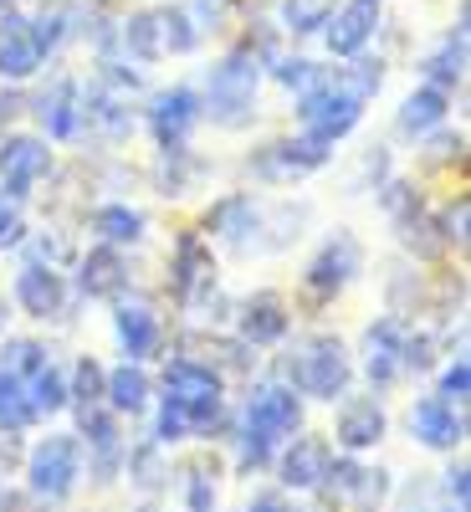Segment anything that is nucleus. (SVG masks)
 <instances>
[{"label":"nucleus","mask_w":471,"mask_h":512,"mask_svg":"<svg viewBox=\"0 0 471 512\" xmlns=\"http://www.w3.org/2000/svg\"><path fill=\"white\" fill-rule=\"evenodd\" d=\"M11 6H21V0H0V11H11Z\"/></svg>","instance_id":"56"},{"label":"nucleus","mask_w":471,"mask_h":512,"mask_svg":"<svg viewBox=\"0 0 471 512\" xmlns=\"http://www.w3.org/2000/svg\"><path fill=\"white\" fill-rule=\"evenodd\" d=\"M466 210H471V200L466 195H456L441 216H436V231H441V241H446V251L456 246V251H466Z\"/></svg>","instance_id":"51"},{"label":"nucleus","mask_w":471,"mask_h":512,"mask_svg":"<svg viewBox=\"0 0 471 512\" xmlns=\"http://www.w3.org/2000/svg\"><path fill=\"white\" fill-rule=\"evenodd\" d=\"M21 390H26V410H31V425H47L57 415H67V369L57 359H47L41 369H31L21 379Z\"/></svg>","instance_id":"33"},{"label":"nucleus","mask_w":471,"mask_h":512,"mask_svg":"<svg viewBox=\"0 0 471 512\" xmlns=\"http://www.w3.org/2000/svg\"><path fill=\"white\" fill-rule=\"evenodd\" d=\"M26 26H31V41L36 52L57 62L72 41H77V26H82V0H36L26 11Z\"/></svg>","instance_id":"28"},{"label":"nucleus","mask_w":471,"mask_h":512,"mask_svg":"<svg viewBox=\"0 0 471 512\" xmlns=\"http://www.w3.org/2000/svg\"><path fill=\"white\" fill-rule=\"evenodd\" d=\"M328 466H333V441H328V431H308V425L297 436H287L272 456L277 487L292 497H313L328 477Z\"/></svg>","instance_id":"20"},{"label":"nucleus","mask_w":471,"mask_h":512,"mask_svg":"<svg viewBox=\"0 0 471 512\" xmlns=\"http://www.w3.org/2000/svg\"><path fill=\"white\" fill-rule=\"evenodd\" d=\"M364 6H384V0H364Z\"/></svg>","instance_id":"57"},{"label":"nucleus","mask_w":471,"mask_h":512,"mask_svg":"<svg viewBox=\"0 0 471 512\" xmlns=\"http://www.w3.org/2000/svg\"><path fill=\"white\" fill-rule=\"evenodd\" d=\"M262 226H267V205L256 200L251 190H231V195H221L216 205L205 210L200 236L210 246H226V251L246 256L251 246H262V236H267Z\"/></svg>","instance_id":"19"},{"label":"nucleus","mask_w":471,"mask_h":512,"mask_svg":"<svg viewBox=\"0 0 471 512\" xmlns=\"http://www.w3.org/2000/svg\"><path fill=\"white\" fill-rule=\"evenodd\" d=\"M6 323H11V303L0 297V333H6Z\"/></svg>","instance_id":"54"},{"label":"nucleus","mask_w":471,"mask_h":512,"mask_svg":"<svg viewBox=\"0 0 471 512\" xmlns=\"http://www.w3.org/2000/svg\"><path fill=\"white\" fill-rule=\"evenodd\" d=\"M395 241L415 256L420 267H431V262H441V256H446V241H441V231H436V210H420V216L400 221V226H395Z\"/></svg>","instance_id":"37"},{"label":"nucleus","mask_w":471,"mask_h":512,"mask_svg":"<svg viewBox=\"0 0 471 512\" xmlns=\"http://www.w3.org/2000/svg\"><path fill=\"white\" fill-rule=\"evenodd\" d=\"M139 123L149 128V139L159 154H175V149H190L195 128L205 123V108H200V88L195 82H175V88H159L144 98V113Z\"/></svg>","instance_id":"11"},{"label":"nucleus","mask_w":471,"mask_h":512,"mask_svg":"<svg viewBox=\"0 0 471 512\" xmlns=\"http://www.w3.org/2000/svg\"><path fill=\"white\" fill-rule=\"evenodd\" d=\"M318 497H328L333 507H349V512H379L384 502L395 497V472L369 466L364 456L333 451V466H328V477H323Z\"/></svg>","instance_id":"13"},{"label":"nucleus","mask_w":471,"mask_h":512,"mask_svg":"<svg viewBox=\"0 0 471 512\" xmlns=\"http://www.w3.org/2000/svg\"><path fill=\"white\" fill-rule=\"evenodd\" d=\"M82 123H88V139L123 144L139 128V108H134V98L108 93L103 82H82Z\"/></svg>","instance_id":"25"},{"label":"nucleus","mask_w":471,"mask_h":512,"mask_svg":"<svg viewBox=\"0 0 471 512\" xmlns=\"http://www.w3.org/2000/svg\"><path fill=\"white\" fill-rule=\"evenodd\" d=\"M180 492H185V512H216L221 507L216 461H185L180 466Z\"/></svg>","instance_id":"40"},{"label":"nucleus","mask_w":471,"mask_h":512,"mask_svg":"<svg viewBox=\"0 0 471 512\" xmlns=\"http://www.w3.org/2000/svg\"><path fill=\"white\" fill-rule=\"evenodd\" d=\"M405 338H410V318H400V313H379L364 328L354 369L364 374V384L374 395H390L405 384Z\"/></svg>","instance_id":"10"},{"label":"nucleus","mask_w":471,"mask_h":512,"mask_svg":"<svg viewBox=\"0 0 471 512\" xmlns=\"http://www.w3.org/2000/svg\"><path fill=\"white\" fill-rule=\"evenodd\" d=\"M103 379H108V364L98 354H77V364L67 369V410H88V405H103Z\"/></svg>","instance_id":"41"},{"label":"nucleus","mask_w":471,"mask_h":512,"mask_svg":"<svg viewBox=\"0 0 471 512\" xmlns=\"http://www.w3.org/2000/svg\"><path fill=\"white\" fill-rule=\"evenodd\" d=\"M272 456H277V441L246 431V425H236V436H231V466H236L241 477H251V472H272Z\"/></svg>","instance_id":"43"},{"label":"nucleus","mask_w":471,"mask_h":512,"mask_svg":"<svg viewBox=\"0 0 471 512\" xmlns=\"http://www.w3.org/2000/svg\"><path fill=\"white\" fill-rule=\"evenodd\" d=\"M379 210H384V221H390V226L420 216V210H431V205H425V185L415 175H390L379 185Z\"/></svg>","instance_id":"38"},{"label":"nucleus","mask_w":471,"mask_h":512,"mask_svg":"<svg viewBox=\"0 0 471 512\" xmlns=\"http://www.w3.org/2000/svg\"><path fill=\"white\" fill-rule=\"evenodd\" d=\"M333 6L338 0H277V26L282 36H318Z\"/></svg>","instance_id":"42"},{"label":"nucleus","mask_w":471,"mask_h":512,"mask_svg":"<svg viewBox=\"0 0 471 512\" xmlns=\"http://www.w3.org/2000/svg\"><path fill=\"white\" fill-rule=\"evenodd\" d=\"M21 482H26L36 507L72 502V492L82 487V441H77V431L36 436L26 446V461H21Z\"/></svg>","instance_id":"6"},{"label":"nucleus","mask_w":471,"mask_h":512,"mask_svg":"<svg viewBox=\"0 0 471 512\" xmlns=\"http://www.w3.org/2000/svg\"><path fill=\"white\" fill-rule=\"evenodd\" d=\"M292 303L277 292V287H262V292H251L246 303L236 308V338L251 349H282L287 338H292Z\"/></svg>","instance_id":"23"},{"label":"nucleus","mask_w":471,"mask_h":512,"mask_svg":"<svg viewBox=\"0 0 471 512\" xmlns=\"http://www.w3.org/2000/svg\"><path fill=\"white\" fill-rule=\"evenodd\" d=\"M21 256L26 262H41V267H67L72 262V241L62 231H26Z\"/></svg>","instance_id":"46"},{"label":"nucleus","mask_w":471,"mask_h":512,"mask_svg":"<svg viewBox=\"0 0 471 512\" xmlns=\"http://www.w3.org/2000/svg\"><path fill=\"white\" fill-rule=\"evenodd\" d=\"M72 282L62 267H41V262H21L11 277V308L31 323H67L72 318Z\"/></svg>","instance_id":"18"},{"label":"nucleus","mask_w":471,"mask_h":512,"mask_svg":"<svg viewBox=\"0 0 471 512\" xmlns=\"http://www.w3.org/2000/svg\"><path fill=\"white\" fill-rule=\"evenodd\" d=\"M333 451H349V456H369L379 451L384 441H390V405H384V395H344L333 400V431H328Z\"/></svg>","instance_id":"17"},{"label":"nucleus","mask_w":471,"mask_h":512,"mask_svg":"<svg viewBox=\"0 0 471 512\" xmlns=\"http://www.w3.org/2000/svg\"><path fill=\"white\" fill-rule=\"evenodd\" d=\"M26 113L36 118V134L52 139L57 149L88 139V123H82V77H72V72H57L47 88H36L26 98Z\"/></svg>","instance_id":"16"},{"label":"nucleus","mask_w":471,"mask_h":512,"mask_svg":"<svg viewBox=\"0 0 471 512\" xmlns=\"http://www.w3.org/2000/svg\"><path fill=\"white\" fill-rule=\"evenodd\" d=\"M149 231H154L149 226V210L128 205V200H103V205L88 210V236L93 241H108L118 251H139L149 241Z\"/></svg>","instance_id":"30"},{"label":"nucleus","mask_w":471,"mask_h":512,"mask_svg":"<svg viewBox=\"0 0 471 512\" xmlns=\"http://www.w3.org/2000/svg\"><path fill=\"white\" fill-rule=\"evenodd\" d=\"M216 292H221V256L200 236V226H190L169 246V297H175L180 313L205 318L210 303H216Z\"/></svg>","instance_id":"7"},{"label":"nucleus","mask_w":471,"mask_h":512,"mask_svg":"<svg viewBox=\"0 0 471 512\" xmlns=\"http://www.w3.org/2000/svg\"><path fill=\"white\" fill-rule=\"evenodd\" d=\"M323 62H313V57H303V52H277L272 62H267V77L277 82V88H287L292 98H303L308 88H318L323 82Z\"/></svg>","instance_id":"39"},{"label":"nucleus","mask_w":471,"mask_h":512,"mask_svg":"<svg viewBox=\"0 0 471 512\" xmlns=\"http://www.w3.org/2000/svg\"><path fill=\"white\" fill-rule=\"evenodd\" d=\"M57 175V144L41 139L36 128H11L0 134V190L31 200L41 185Z\"/></svg>","instance_id":"12"},{"label":"nucleus","mask_w":471,"mask_h":512,"mask_svg":"<svg viewBox=\"0 0 471 512\" xmlns=\"http://www.w3.org/2000/svg\"><path fill=\"white\" fill-rule=\"evenodd\" d=\"M41 67H47V57H41L36 41H31L26 6L0 11V82H16V88H26Z\"/></svg>","instance_id":"26"},{"label":"nucleus","mask_w":471,"mask_h":512,"mask_svg":"<svg viewBox=\"0 0 471 512\" xmlns=\"http://www.w3.org/2000/svg\"><path fill=\"white\" fill-rule=\"evenodd\" d=\"M118 57L134 67H159L164 62V36H159V6H134L118 16Z\"/></svg>","instance_id":"32"},{"label":"nucleus","mask_w":471,"mask_h":512,"mask_svg":"<svg viewBox=\"0 0 471 512\" xmlns=\"http://www.w3.org/2000/svg\"><path fill=\"white\" fill-rule=\"evenodd\" d=\"M333 164V149L308 139V134H277V139H262L251 154H246V175L267 190H292Z\"/></svg>","instance_id":"8"},{"label":"nucleus","mask_w":471,"mask_h":512,"mask_svg":"<svg viewBox=\"0 0 471 512\" xmlns=\"http://www.w3.org/2000/svg\"><path fill=\"white\" fill-rule=\"evenodd\" d=\"M466 62H471V31L451 26L431 52L415 57V77L431 82V88H441V93H461L466 88Z\"/></svg>","instance_id":"27"},{"label":"nucleus","mask_w":471,"mask_h":512,"mask_svg":"<svg viewBox=\"0 0 471 512\" xmlns=\"http://www.w3.org/2000/svg\"><path fill=\"white\" fill-rule=\"evenodd\" d=\"M72 415H77V441H82V477H93L98 487H113L123 477V456H128L123 415H113L108 405H88Z\"/></svg>","instance_id":"15"},{"label":"nucleus","mask_w":471,"mask_h":512,"mask_svg":"<svg viewBox=\"0 0 471 512\" xmlns=\"http://www.w3.org/2000/svg\"><path fill=\"white\" fill-rule=\"evenodd\" d=\"M108 308H113V338H118L123 359H134V364L164 359V349H169V323H164V313H159L154 297H144V292L128 287L123 297H113Z\"/></svg>","instance_id":"14"},{"label":"nucleus","mask_w":471,"mask_h":512,"mask_svg":"<svg viewBox=\"0 0 471 512\" xmlns=\"http://www.w3.org/2000/svg\"><path fill=\"white\" fill-rule=\"evenodd\" d=\"M384 77H390V62H384V57H369V52H359V57H349V62L328 67L318 88H308L303 98H297V108H292L297 134H308V139L338 149V144H344L354 128L364 123V108L379 98Z\"/></svg>","instance_id":"1"},{"label":"nucleus","mask_w":471,"mask_h":512,"mask_svg":"<svg viewBox=\"0 0 471 512\" xmlns=\"http://www.w3.org/2000/svg\"><path fill=\"white\" fill-rule=\"evenodd\" d=\"M0 431H31V410H26V390L21 379L0 369Z\"/></svg>","instance_id":"47"},{"label":"nucleus","mask_w":471,"mask_h":512,"mask_svg":"<svg viewBox=\"0 0 471 512\" xmlns=\"http://www.w3.org/2000/svg\"><path fill=\"white\" fill-rule=\"evenodd\" d=\"M72 292L82 303H113L134 287V267H128V251L108 246V241H93L82 256H72Z\"/></svg>","instance_id":"21"},{"label":"nucleus","mask_w":471,"mask_h":512,"mask_svg":"<svg viewBox=\"0 0 471 512\" xmlns=\"http://www.w3.org/2000/svg\"><path fill=\"white\" fill-rule=\"evenodd\" d=\"M26 231H31V221H26V200H16V195L0 190V256H6V251H21Z\"/></svg>","instance_id":"49"},{"label":"nucleus","mask_w":471,"mask_h":512,"mask_svg":"<svg viewBox=\"0 0 471 512\" xmlns=\"http://www.w3.org/2000/svg\"><path fill=\"white\" fill-rule=\"evenodd\" d=\"M282 379L292 384L303 400H318V405H333L354 390V349L344 344L338 333H308V338H292L282 344Z\"/></svg>","instance_id":"3"},{"label":"nucleus","mask_w":471,"mask_h":512,"mask_svg":"<svg viewBox=\"0 0 471 512\" xmlns=\"http://www.w3.org/2000/svg\"><path fill=\"white\" fill-rule=\"evenodd\" d=\"M436 492H441L451 507H461V512H466V502H471V466H466V456H461V451H456V461L441 472Z\"/></svg>","instance_id":"50"},{"label":"nucleus","mask_w":471,"mask_h":512,"mask_svg":"<svg viewBox=\"0 0 471 512\" xmlns=\"http://www.w3.org/2000/svg\"><path fill=\"white\" fill-rule=\"evenodd\" d=\"M159 36H164V57H195L205 47V31L200 21L190 16L185 0H169V6H159Z\"/></svg>","instance_id":"35"},{"label":"nucleus","mask_w":471,"mask_h":512,"mask_svg":"<svg viewBox=\"0 0 471 512\" xmlns=\"http://www.w3.org/2000/svg\"><path fill=\"white\" fill-rule=\"evenodd\" d=\"M16 118H26V93L16 82H0V134H11Z\"/></svg>","instance_id":"52"},{"label":"nucleus","mask_w":471,"mask_h":512,"mask_svg":"<svg viewBox=\"0 0 471 512\" xmlns=\"http://www.w3.org/2000/svg\"><path fill=\"white\" fill-rule=\"evenodd\" d=\"M47 359H52V349L41 344V338H11V333L0 338V369L16 374V379H26L31 369H41Z\"/></svg>","instance_id":"44"},{"label":"nucleus","mask_w":471,"mask_h":512,"mask_svg":"<svg viewBox=\"0 0 471 512\" xmlns=\"http://www.w3.org/2000/svg\"><path fill=\"white\" fill-rule=\"evenodd\" d=\"M364 267H369L364 241H359L349 226H333V231L318 241V251L308 256L303 282H297V303H303V308H328V303H338V297H344V292L364 277Z\"/></svg>","instance_id":"5"},{"label":"nucleus","mask_w":471,"mask_h":512,"mask_svg":"<svg viewBox=\"0 0 471 512\" xmlns=\"http://www.w3.org/2000/svg\"><path fill=\"white\" fill-rule=\"evenodd\" d=\"M379 31H384L379 6H364V0H338L333 16H328L323 31H318V41H323V52H328L333 62H349V57H359V52L374 47Z\"/></svg>","instance_id":"24"},{"label":"nucleus","mask_w":471,"mask_h":512,"mask_svg":"<svg viewBox=\"0 0 471 512\" xmlns=\"http://www.w3.org/2000/svg\"><path fill=\"white\" fill-rule=\"evenodd\" d=\"M262 82H267V67L256 62L241 41L226 47L216 62L205 67L200 77V108H205V123L216 128H246L256 118V103H262Z\"/></svg>","instance_id":"4"},{"label":"nucleus","mask_w":471,"mask_h":512,"mask_svg":"<svg viewBox=\"0 0 471 512\" xmlns=\"http://www.w3.org/2000/svg\"><path fill=\"white\" fill-rule=\"evenodd\" d=\"M159 390L169 405H175L185 420H190V436L195 441H210L226 425V379L216 374L210 359H195V354H164V369L154 374Z\"/></svg>","instance_id":"2"},{"label":"nucleus","mask_w":471,"mask_h":512,"mask_svg":"<svg viewBox=\"0 0 471 512\" xmlns=\"http://www.w3.org/2000/svg\"><path fill=\"white\" fill-rule=\"evenodd\" d=\"M241 425L282 446L287 436H297L308 425V400L297 395L282 374L277 379H256V384H246V395H241Z\"/></svg>","instance_id":"9"},{"label":"nucleus","mask_w":471,"mask_h":512,"mask_svg":"<svg viewBox=\"0 0 471 512\" xmlns=\"http://www.w3.org/2000/svg\"><path fill=\"white\" fill-rule=\"evenodd\" d=\"M134 512H169V507H159V502H154V497H149V502H139V507H134Z\"/></svg>","instance_id":"55"},{"label":"nucleus","mask_w":471,"mask_h":512,"mask_svg":"<svg viewBox=\"0 0 471 512\" xmlns=\"http://www.w3.org/2000/svg\"><path fill=\"white\" fill-rule=\"evenodd\" d=\"M436 395L446 400V405H471V359L456 349L446 364H436Z\"/></svg>","instance_id":"45"},{"label":"nucleus","mask_w":471,"mask_h":512,"mask_svg":"<svg viewBox=\"0 0 471 512\" xmlns=\"http://www.w3.org/2000/svg\"><path fill=\"white\" fill-rule=\"evenodd\" d=\"M405 431L420 451H436V456H456L466 446V410L446 405L436 390L431 395H415L405 410Z\"/></svg>","instance_id":"22"},{"label":"nucleus","mask_w":471,"mask_h":512,"mask_svg":"<svg viewBox=\"0 0 471 512\" xmlns=\"http://www.w3.org/2000/svg\"><path fill=\"white\" fill-rule=\"evenodd\" d=\"M451 103H456V93H441V88H431V82H415L395 108V134L420 144L425 134H436L441 123H451Z\"/></svg>","instance_id":"29"},{"label":"nucleus","mask_w":471,"mask_h":512,"mask_svg":"<svg viewBox=\"0 0 471 512\" xmlns=\"http://www.w3.org/2000/svg\"><path fill=\"white\" fill-rule=\"evenodd\" d=\"M0 512H16V497H11L6 487H0Z\"/></svg>","instance_id":"53"},{"label":"nucleus","mask_w":471,"mask_h":512,"mask_svg":"<svg viewBox=\"0 0 471 512\" xmlns=\"http://www.w3.org/2000/svg\"><path fill=\"white\" fill-rule=\"evenodd\" d=\"M205 180V164L195 159V149H175V154H159V169H154V190L164 200H185L190 190H200Z\"/></svg>","instance_id":"36"},{"label":"nucleus","mask_w":471,"mask_h":512,"mask_svg":"<svg viewBox=\"0 0 471 512\" xmlns=\"http://www.w3.org/2000/svg\"><path fill=\"white\" fill-rule=\"evenodd\" d=\"M154 369L149 364H134V359H123V364H113L108 369V379H103V405L113 410V415H123V420H139V415H149V405H154Z\"/></svg>","instance_id":"31"},{"label":"nucleus","mask_w":471,"mask_h":512,"mask_svg":"<svg viewBox=\"0 0 471 512\" xmlns=\"http://www.w3.org/2000/svg\"><path fill=\"white\" fill-rule=\"evenodd\" d=\"M123 477L134 482L144 497H154L159 487H169V446H159L154 436L134 441V446H128V456H123Z\"/></svg>","instance_id":"34"},{"label":"nucleus","mask_w":471,"mask_h":512,"mask_svg":"<svg viewBox=\"0 0 471 512\" xmlns=\"http://www.w3.org/2000/svg\"><path fill=\"white\" fill-rule=\"evenodd\" d=\"M420 144H425V149H420V159L431 164V169H446V164H461V159H466V139H461V134H451V123H441L436 134H425Z\"/></svg>","instance_id":"48"}]
</instances>
